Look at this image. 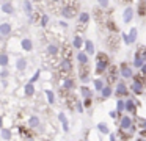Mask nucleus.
<instances>
[{"label":"nucleus","mask_w":146,"mask_h":141,"mask_svg":"<svg viewBox=\"0 0 146 141\" xmlns=\"http://www.w3.org/2000/svg\"><path fill=\"white\" fill-rule=\"evenodd\" d=\"M39 77H41V71H36L35 74H33L32 77H30V80H29V81H30V83H36V81L39 80Z\"/></svg>","instance_id":"obj_36"},{"label":"nucleus","mask_w":146,"mask_h":141,"mask_svg":"<svg viewBox=\"0 0 146 141\" xmlns=\"http://www.w3.org/2000/svg\"><path fill=\"white\" fill-rule=\"evenodd\" d=\"M27 66H29V63H27V60L24 58V56H19V58L16 60V69L19 72H24L27 69Z\"/></svg>","instance_id":"obj_21"},{"label":"nucleus","mask_w":146,"mask_h":141,"mask_svg":"<svg viewBox=\"0 0 146 141\" xmlns=\"http://www.w3.org/2000/svg\"><path fill=\"white\" fill-rule=\"evenodd\" d=\"M0 9H2V13H3V14H8V16H13L14 13H16V8H14V5H13L11 2H5V3H2Z\"/></svg>","instance_id":"obj_12"},{"label":"nucleus","mask_w":146,"mask_h":141,"mask_svg":"<svg viewBox=\"0 0 146 141\" xmlns=\"http://www.w3.org/2000/svg\"><path fill=\"white\" fill-rule=\"evenodd\" d=\"M39 125H41V121H39L38 116H36V115L30 116V119H29V127H30V128H39Z\"/></svg>","instance_id":"obj_28"},{"label":"nucleus","mask_w":146,"mask_h":141,"mask_svg":"<svg viewBox=\"0 0 146 141\" xmlns=\"http://www.w3.org/2000/svg\"><path fill=\"white\" fill-rule=\"evenodd\" d=\"M140 127H141L143 130H146V119H140Z\"/></svg>","instance_id":"obj_42"},{"label":"nucleus","mask_w":146,"mask_h":141,"mask_svg":"<svg viewBox=\"0 0 146 141\" xmlns=\"http://www.w3.org/2000/svg\"><path fill=\"white\" fill-rule=\"evenodd\" d=\"M133 119H132V116H129V115H123L119 118V130H123V132H129L130 128L133 127Z\"/></svg>","instance_id":"obj_2"},{"label":"nucleus","mask_w":146,"mask_h":141,"mask_svg":"<svg viewBox=\"0 0 146 141\" xmlns=\"http://www.w3.org/2000/svg\"><path fill=\"white\" fill-rule=\"evenodd\" d=\"M49 21H50V17H49V14H42L41 16V19H39V25H41V27H47L49 25Z\"/></svg>","instance_id":"obj_34"},{"label":"nucleus","mask_w":146,"mask_h":141,"mask_svg":"<svg viewBox=\"0 0 146 141\" xmlns=\"http://www.w3.org/2000/svg\"><path fill=\"white\" fill-rule=\"evenodd\" d=\"M108 68H110V58H108V55L104 52H99L96 55V74L102 75L105 71H108Z\"/></svg>","instance_id":"obj_1"},{"label":"nucleus","mask_w":146,"mask_h":141,"mask_svg":"<svg viewBox=\"0 0 146 141\" xmlns=\"http://www.w3.org/2000/svg\"><path fill=\"white\" fill-rule=\"evenodd\" d=\"M105 85H107V83H105L104 78H101V77H99V78H94V80H93V86H94L93 89H94L96 93H101V91L104 89Z\"/></svg>","instance_id":"obj_18"},{"label":"nucleus","mask_w":146,"mask_h":141,"mask_svg":"<svg viewBox=\"0 0 146 141\" xmlns=\"http://www.w3.org/2000/svg\"><path fill=\"white\" fill-rule=\"evenodd\" d=\"M50 2H54V3H60L61 0H50Z\"/></svg>","instance_id":"obj_48"},{"label":"nucleus","mask_w":146,"mask_h":141,"mask_svg":"<svg viewBox=\"0 0 146 141\" xmlns=\"http://www.w3.org/2000/svg\"><path fill=\"white\" fill-rule=\"evenodd\" d=\"M74 88H76V85H74V80L72 78H64L63 80V89H66V91H72Z\"/></svg>","instance_id":"obj_31"},{"label":"nucleus","mask_w":146,"mask_h":141,"mask_svg":"<svg viewBox=\"0 0 146 141\" xmlns=\"http://www.w3.org/2000/svg\"><path fill=\"white\" fill-rule=\"evenodd\" d=\"M118 111V116H123L124 113H126V99H123V97H118L116 100V108H115Z\"/></svg>","instance_id":"obj_16"},{"label":"nucleus","mask_w":146,"mask_h":141,"mask_svg":"<svg viewBox=\"0 0 146 141\" xmlns=\"http://www.w3.org/2000/svg\"><path fill=\"white\" fill-rule=\"evenodd\" d=\"M126 113H130V115L137 113V105L133 99H126Z\"/></svg>","instance_id":"obj_19"},{"label":"nucleus","mask_w":146,"mask_h":141,"mask_svg":"<svg viewBox=\"0 0 146 141\" xmlns=\"http://www.w3.org/2000/svg\"><path fill=\"white\" fill-rule=\"evenodd\" d=\"M110 141H116V135L115 133H110Z\"/></svg>","instance_id":"obj_46"},{"label":"nucleus","mask_w":146,"mask_h":141,"mask_svg":"<svg viewBox=\"0 0 146 141\" xmlns=\"http://www.w3.org/2000/svg\"><path fill=\"white\" fill-rule=\"evenodd\" d=\"M143 64H145V60L141 58V53L137 52L135 55H133V68H135V69H141Z\"/></svg>","instance_id":"obj_24"},{"label":"nucleus","mask_w":146,"mask_h":141,"mask_svg":"<svg viewBox=\"0 0 146 141\" xmlns=\"http://www.w3.org/2000/svg\"><path fill=\"white\" fill-rule=\"evenodd\" d=\"M46 53H47L49 56H58L60 55V46L55 44V42L47 44V47H46Z\"/></svg>","instance_id":"obj_10"},{"label":"nucleus","mask_w":146,"mask_h":141,"mask_svg":"<svg viewBox=\"0 0 146 141\" xmlns=\"http://www.w3.org/2000/svg\"><path fill=\"white\" fill-rule=\"evenodd\" d=\"M113 93H115V89L110 86V83H108V85H105L104 89L101 91V97H102V99H108V97H110Z\"/></svg>","instance_id":"obj_27"},{"label":"nucleus","mask_w":146,"mask_h":141,"mask_svg":"<svg viewBox=\"0 0 146 141\" xmlns=\"http://www.w3.org/2000/svg\"><path fill=\"white\" fill-rule=\"evenodd\" d=\"M83 50H85V52L88 53L90 56L94 55V53H96V46H94V42H93L91 39H85V42H83Z\"/></svg>","instance_id":"obj_15"},{"label":"nucleus","mask_w":146,"mask_h":141,"mask_svg":"<svg viewBox=\"0 0 146 141\" xmlns=\"http://www.w3.org/2000/svg\"><path fill=\"white\" fill-rule=\"evenodd\" d=\"M145 78H146V77H145ZM145 88H146V80H145Z\"/></svg>","instance_id":"obj_50"},{"label":"nucleus","mask_w":146,"mask_h":141,"mask_svg":"<svg viewBox=\"0 0 146 141\" xmlns=\"http://www.w3.org/2000/svg\"><path fill=\"white\" fill-rule=\"evenodd\" d=\"M60 71L61 72H66V74H69V72L72 71V63H71L69 58H63L60 61Z\"/></svg>","instance_id":"obj_14"},{"label":"nucleus","mask_w":146,"mask_h":141,"mask_svg":"<svg viewBox=\"0 0 146 141\" xmlns=\"http://www.w3.org/2000/svg\"><path fill=\"white\" fill-rule=\"evenodd\" d=\"M140 72H141V75H143V77H146V63L141 66V69H140Z\"/></svg>","instance_id":"obj_44"},{"label":"nucleus","mask_w":146,"mask_h":141,"mask_svg":"<svg viewBox=\"0 0 146 141\" xmlns=\"http://www.w3.org/2000/svg\"><path fill=\"white\" fill-rule=\"evenodd\" d=\"M58 121L61 122V127H63L64 132H69V121H68L64 113H58Z\"/></svg>","instance_id":"obj_23"},{"label":"nucleus","mask_w":146,"mask_h":141,"mask_svg":"<svg viewBox=\"0 0 146 141\" xmlns=\"http://www.w3.org/2000/svg\"><path fill=\"white\" fill-rule=\"evenodd\" d=\"M11 33H13V24H10V22H2L0 24V36L10 38Z\"/></svg>","instance_id":"obj_6"},{"label":"nucleus","mask_w":146,"mask_h":141,"mask_svg":"<svg viewBox=\"0 0 146 141\" xmlns=\"http://www.w3.org/2000/svg\"><path fill=\"white\" fill-rule=\"evenodd\" d=\"M121 38H123L124 44H126V46H129V39H127V33H124V31H121Z\"/></svg>","instance_id":"obj_40"},{"label":"nucleus","mask_w":146,"mask_h":141,"mask_svg":"<svg viewBox=\"0 0 146 141\" xmlns=\"http://www.w3.org/2000/svg\"><path fill=\"white\" fill-rule=\"evenodd\" d=\"M44 94H46V99H47V103L49 105H54L55 103V93L52 89H44Z\"/></svg>","instance_id":"obj_30"},{"label":"nucleus","mask_w":146,"mask_h":141,"mask_svg":"<svg viewBox=\"0 0 146 141\" xmlns=\"http://www.w3.org/2000/svg\"><path fill=\"white\" fill-rule=\"evenodd\" d=\"M58 25H60L61 28H68V22L66 21H60V22H58Z\"/></svg>","instance_id":"obj_43"},{"label":"nucleus","mask_w":146,"mask_h":141,"mask_svg":"<svg viewBox=\"0 0 146 141\" xmlns=\"http://www.w3.org/2000/svg\"><path fill=\"white\" fill-rule=\"evenodd\" d=\"M129 91H132L133 94L140 96V94H143V91H145V83H143L140 78H133L130 86H129Z\"/></svg>","instance_id":"obj_5"},{"label":"nucleus","mask_w":146,"mask_h":141,"mask_svg":"<svg viewBox=\"0 0 146 141\" xmlns=\"http://www.w3.org/2000/svg\"><path fill=\"white\" fill-rule=\"evenodd\" d=\"M8 77H10L8 68H2V71H0V78H8Z\"/></svg>","instance_id":"obj_37"},{"label":"nucleus","mask_w":146,"mask_h":141,"mask_svg":"<svg viewBox=\"0 0 146 141\" xmlns=\"http://www.w3.org/2000/svg\"><path fill=\"white\" fill-rule=\"evenodd\" d=\"M0 136H2V138H3V140L5 141H10L11 140V130H10V128H2V130H0Z\"/></svg>","instance_id":"obj_33"},{"label":"nucleus","mask_w":146,"mask_h":141,"mask_svg":"<svg viewBox=\"0 0 146 141\" xmlns=\"http://www.w3.org/2000/svg\"><path fill=\"white\" fill-rule=\"evenodd\" d=\"M24 94H25L27 97H32L33 94H35V83H27L25 86H24Z\"/></svg>","instance_id":"obj_29"},{"label":"nucleus","mask_w":146,"mask_h":141,"mask_svg":"<svg viewBox=\"0 0 146 141\" xmlns=\"http://www.w3.org/2000/svg\"><path fill=\"white\" fill-rule=\"evenodd\" d=\"M76 58H77V63H79L80 66H88L90 55L85 52V50H79V52H77V55H76Z\"/></svg>","instance_id":"obj_9"},{"label":"nucleus","mask_w":146,"mask_h":141,"mask_svg":"<svg viewBox=\"0 0 146 141\" xmlns=\"http://www.w3.org/2000/svg\"><path fill=\"white\" fill-rule=\"evenodd\" d=\"M133 16H135L133 6H127V8L124 9V13H123V22L124 24H130V22L133 21Z\"/></svg>","instance_id":"obj_8"},{"label":"nucleus","mask_w":146,"mask_h":141,"mask_svg":"<svg viewBox=\"0 0 146 141\" xmlns=\"http://www.w3.org/2000/svg\"><path fill=\"white\" fill-rule=\"evenodd\" d=\"M119 75L123 80H129V78H133V68L129 66L127 63H121L119 64Z\"/></svg>","instance_id":"obj_3"},{"label":"nucleus","mask_w":146,"mask_h":141,"mask_svg":"<svg viewBox=\"0 0 146 141\" xmlns=\"http://www.w3.org/2000/svg\"><path fill=\"white\" fill-rule=\"evenodd\" d=\"M2 128H3V118L0 116V130H2Z\"/></svg>","instance_id":"obj_47"},{"label":"nucleus","mask_w":146,"mask_h":141,"mask_svg":"<svg viewBox=\"0 0 146 141\" xmlns=\"http://www.w3.org/2000/svg\"><path fill=\"white\" fill-rule=\"evenodd\" d=\"M80 94H82V99H90V97L93 99V89L90 86H86V85H83L80 88Z\"/></svg>","instance_id":"obj_25"},{"label":"nucleus","mask_w":146,"mask_h":141,"mask_svg":"<svg viewBox=\"0 0 146 141\" xmlns=\"http://www.w3.org/2000/svg\"><path fill=\"white\" fill-rule=\"evenodd\" d=\"M90 19H91V16H90V13H86V11L79 13V16H77V21H79L80 25H86L90 22Z\"/></svg>","instance_id":"obj_20"},{"label":"nucleus","mask_w":146,"mask_h":141,"mask_svg":"<svg viewBox=\"0 0 146 141\" xmlns=\"http://www.w3.org/2000/svg\"><path fill=\"white\" fill-rule=\"evenodd\" d=\"M83 42H85V39H83L80 34H76V36L72 38V49H76V50L83 49Z\"/></svg>","instance_id":"obj_17"},{"label":"nucleus","mask_w":146,"mask_h":141,"mask_svg":"<svg viewBox=\"0 0 146 141\" xmlns=\"http://www.w3.org/2000/svg\"><path fill=\"white\" fill-rule=\"evenodd\" d=\"M115 96L116 97H126L127 94H129V86L126 85V81L121 78V80H118L116 83V88H115Z\"/></svg>","instance_id":"obj_4"},{"label":"nucleus","mask_w":146,"mask_h":141,"mask_svg":"<svg viewBox=\"0 0 146 141\" xmlns=\"http://www.w3.org/2000/svg\"><path fill=\"white\" fill-rule=\"evenodd\" d=\"M91 103H93L91 97H90V99H83V107H85V108H90V107H91Z\"/></svg>","instance_id":"obj_39"},{"label":"nucleus","mask_w":146,"mask_h":141,"mask_svg":"<svg viewBox=\"0 0 146 141\" xmlns=\"http://www.w3.org/2000/svg\"><path fill=\"white\" fill-rule=\"evenodd\" d=\"M96 127H98V130L101 132L102 135H110V128H108V124H107V122H99Z\"/></svg>","instance_id":"obj_32"},{"label":"nucleus","mask_w":146,"mask_h":141,"mask_svg":"<svg viewBox=\"0 0 146 141\" xmlns=\"http://www.w3.org/2000/svg\"><path fill=\"white\" fill-rule=\"evenodd\" d=\"M60 14H61V17H63L64 21H71V19H74L76 13H74V9L71 8V6H63Z\"/></svg>","instance_id":"obj_13"},{"label":"nucleus","mask_w":146,"mask_h":141,"mask_svg":"<svg viewBox=\"0 0 146 141\" xmlns=\"http://www.w3.org/2000/svg\"><path fill=\"white\" fill-rule=\"evenodd\" d=\"M22 9H24V13L27 14L29 21L33 22V3L30 2V0H24L22 2Z\"/></svg>","instance_id":"obj_7"},{"label":"nucleus","mask_w":146,"mask_h":141,"mask_svg":"<svg viewBox=\"0 0 146 141\" xmlns=\"http://www.w3.org/2000/svg\"><path fill=\"white\" fill-rule=\"evenodd\" d=\"M137 141H146V140H145V138H138Z\"/></svg>","instance_id":"obj_49"},{"label":"nucleus","mask_w":146,"mask_h":141,"mask_svg":"<svg viewBox=\"0 0 146 141\" xmlns=\"http://www.w3.org/2000/svg\"><path fill=\"white\" fill-rule=\"evenodd\" d=\"M137 36H138V28L137 27H132L129 30V33H127V39H129V46L130 44H133L137 41Z\"/></svg>","instance_id":"obj_22"},{"label":"nucleus","mask_w":146,"mask_h":141,"mask_svg":"<svg viewBox=\"0 0 146 141\" xmlns=\"http://www.w3.org/2000/svg\"><path fill=\"white\" fill-rule=\"evenodd\" d=\"M21 49L24 50V52H32L33 50V41H32V38H22L21 39Z\"/></svg>","instance_id":"obj_11"},{"label":"nucleus","mask_w":146,"mask_h":141,"mask_svg":"<svg viewBox=\"0 0 146 141\" xmlns=\"http://www.w3.org/2000/svg\"><path fill=\"white\" fill-rule=\"evenodd\" d=\"M96 3H98L102 9H107L108 6H110V0H96Z\"/></svg>","instance_id":"obj_35"},{"label":"nucleus","mask_w":146,"mask_h":141,"mask_svg":"<svg viewBox=\"0 0 146 141\" xmlns=\"http://www.w3.org/2000/svg\"><path fill=\"white\" fill-rule=\"evenodd\" d=\"M76 108H77V111H79V113H83V110H85V107H83V102H82V100H77V105H76Z\"/></svg>","instance_id":"obj_38"},{"label":"nucleus","mask_w":146,"mask_h":141,"mask_svg":"<svg viewBox=\"0 0 146 141\" xmlns=\"http://www.w3.org/2000/svg\"><path fill=\"white\" fill-rule=\"evenodd\" d=\"M140 53H141V58L145 60V63H146V49H141V50H140Z\"/></svg>","instance_id":"obj_45"},{"label":"nucleus","mask_w":146,"mask_h":141,"mask_svg":"<svg viewBox=\"0 0 146 141\" xmlns=\"http://www.w3.org/2000/svg\"><path fill=\"white\" fill-rule=\"evenodd\" d=\"M10 66V55L7 52H0V68H8Z\"/></svg>","instance_id":"obj_26"},{"label":"nucleus","mask_w":146,"mask_h":141,"mask_svg":"<svg viewBox=\"0 0 146 141\" xmlns=\"http://www.w3.org/2000/svg\"><path fill=\"white\" fill-rule=\"evenodd\" d=\"M108 115H110V118H111V119H116V118H119V116H118V111H116V110H111V111L108 113Z\"/></svg>","instance_id":"obj_41"}]
</instances>
